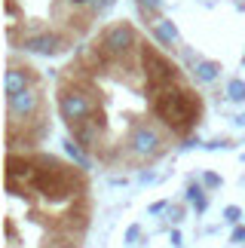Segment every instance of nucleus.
<instances>
[{"mask_svg": "<svg viewBox=\"0 0 245 248\" xmlns=\"http://www.w3.org/2000/svg\"><path fill=\"white\" fill-rule=\"evenodd\" d=\"M150 108L175 135H190L196 123L202 120V98L184 80L153 92L150 95Z\"/></svg>", "mask_w": 245, "mask_h": 248, "instance_id": "nucleus-1", "label": "nucleus"}, {"mask_svg": "<svg viewBox=\"0 0 245 248\" xmlns=\"http://www.w3.org/2000/svg\"><path fill=\"white\" fill-rule=\"evenodd\" d=\"M37 163V175H34V190L52 202H61V199H80L86 193V181H83L80 171L83 169H74L68 163L55 156H46V154H37L34 156Z\"/></svg>", "mask_w": 245, "mask_h": 248, "instance_id": "nucleus-2", "label": "nucleus"}, {"mask_svg": "<svg viewBox=\"0 0 245 248\" xmlns=\"http://www.w3.org/2000/svg\"><path fill=\"white\" fill-rule=\"evenodd\" d=\"M138 52H141V68H144V89H147V95L166 89V86H172V83H181V71H178L156 46H141Z\"/></svg>", "mask_w": 245, "mask_h": 248, "instance_id": "nucleus-3", "label": "nucleus"}, {"mask_svg": "<svg viewBox=\"0 0 245 248\" xmlns=\"http://www.w3.org/2000/svg\"><path fill=\"white\" fill-rule=\"evenodd\" d=\"M126 147H129V154L135 156V159H156V156H163V150H166V135L159 132L153 123H147V120H141L132 126L129 132V138H126Z\"/></svg>", "mask_w": 245, "mask_h": 248, "instance_id": "nucleus-4", "label": "nucleus"}, {"mask_svg": "<svg viewBox=\"0 0 245 248\" xmlns=\"http://www.w3.org/2000/svg\"><path fill=\"white\" fill-rule=\"evenodd\" d=\"M98 49L107 55L110 62H122V59H129L135 49H141L138 46V31L132 28L129 22H117V25H110L105 34H101V40H98Z\"/></svg>", "mask_w": 245, "mask_h": 248, "instance_id": "nucleus-5", "label": "nucleus"}, {"mask_svg": "<svg viewBox=\"0 0 245 248\" xmlns=\"http://www.w3.org/2000/svg\"><path fill=\"white\" fill-rule=\"evenodd\" d=\"M95 110H98L95 98H92L89 92L77 89V86H68V83L59 89V113H61V120L68 123V126H77V123L89 120Z\"/></svg>", "mask_w": 245, "mask_h": 248, "instance_id": "nucleus-6", "label": "nucleus"}, {"mask_svg": "<svg viewBox=\"0 0 245 248\" xmlns=\"http://www.w3.org/2000/svg\"><path fill=\"white\" fill-rule=\"evenodd\" d=\"M43 108V98H40V89L31 86V89L18 92V95H9L6 98V117L9 123H31Z\"/></svg>", "mask_w": 245, "mask_h": 248, "instance_id": "nucleus-7", "label": "nucleus"}, {"mask_svg": "<svg viewBox=\"0 0 245 248\" xmlns=\"http://www.w3.org/2000/svg\"><path fill=\"white\" fill-rule=\"evenodd\" d=\"M18 49L34 52V55H59V52L68 49V40L55 31H40V34H25Z\"/></svg>", "mask_w": 245, "mask_h": 248, "instance_id": "nucleus-8", "label": "nucleus"}, {"mask_svg": "<svg viewBox=\"0 0 245 248\" xmlns=\"http://www.w3.org/2000/svg\"><path fill=\"white\" fill-rule=\"evenodd\" d=\"M37 80L34 68H28V64H9L6 74H3V95L9 98V95H18L25 89H31Z\"/></svg>", "mask_w": 245, "mask_h": 248, "instance_id": "nucleus-9", "label": "nucleus"}, {"mask_svg": "<svg viewBox=\"0 0 245 248\" xmlns=\"http://www.w3.org/2000/svg\"><path fill=\"white\" fill-rule=\"evenodd\" d=\"M221 62H214V59H196L193 62V80L196 83H202V86H209V83H214V80H218L221 77Z\"/></svg>", "mask_w": 245, "mask_h": 248, "instance_id": "nucleus-10", "label": "nucleus"}, {"mask_svg": "<svg viewBox=\"0 0 245 248\" xmlns=\"http://www.w3.org/2000/svg\"><path fill=\"white\" fill-rule=\"evenodd\" d=\"M153 37L163 46H175V43H181V31H178V25L172 22V18H156L153 22Z\"/></svg>", "mask_w": 245, "mask_h": 248, "instance_id": "nucleus-11", "label": "nucleus"}, {"mask_svg": "<svg viewBox=\"0 0 245 248\" xmlns=\"http://www.w3.org/2000/svg\"><path fill=\"white\" fill-rule=\"evenodd\" d=\"M184 199L196 208V215H205L209 212V193H205V184L202 181H190L184 190Z\"/></svg>", "mask_w": 245, "mask_h": 248, "instance_id": "nucleus-12", "label": "nucleus"}, {"mask_svg": "<svg viewBox=\"0 0 245 248\" xmlns=\"http://www.w3.org/2000/svg\"><path fill=\"white\" fill-rule=\"evenodd\" d=\"M61 147H64V154H68L74 163H77V169H89V150L83 147V144H77V141L68 135V138L61 141Z\"/></svg>", "mask_w": 245, "mask_h": 248, "instance_id": "nucleus-13", "label": "nucleus"}, {"mask_svg": "<svg viewBox=\"0 0 245 248\" xmlns=\"http://www.w3.org/2000/svg\"><path fill=\"white\" fill-rule=\"evenodd\" d=\"M80 239H83V236H77V233L55 230V233H52V239H46L43 248H80Z\"/></svg>", "mask_w": 245, "mask_h": 248, "instance_id": "nucleus-14", "label": "nucleus"}, {"mask_svg": "<svg viewBox=\"0 0 245 248\" xmlns=\"http://www.w3.org/2000/svg\"><path fill=\"white\" fill-rule=\"evenodd\" d=\"M138 9H141V16L147 18V22H156V18H163V0H135Z\"/></svg>", "mask_w": 245, "mask_h": 248, "instance_id": "nucleus-15", "label": "nucleus"}, {"mask_svg": "<svg viewBox=\"0 0 245 248\" xmlns=\"http://www.w3.org/2000/svg\"><path fill=\"white\" fill-rule=\"evenodd\" d=\"M227 98H230V101H236V104H242V101H245V80L233 77V80L227 83Z\"/></svg>", "mask_w": 245, "mask_h": 248, "instance_id": "nucleus-16", "label": "nucleus"}, {"mask_svg": "<svg viewBox=\"0 0 245 248\" xmlns=\"http://www.w3.org/2000/svg\"><path fill=\"white\" fill-rule=\"evenodd\" d=\"M138 239H141V224H129L126 227V236H122V245H138Z\"/></svg>", "mask_w": 245, "mask_h": 248, "instance_id": "nucleus-17", "label": "nucleus"}, {"mask_svg": "<svg viewBox=\"0 0 245 248\" xmlns=\"http://www.w3.org/2000/svg\"><path fill=\"white\" fill-rule=\"evenodd\" d=\"M242 208L239 205H227V208H224V221H227V224H233V227H236V224H242Z\"/></svg>", "mask_w": 245, "mask_h": 248, "instance_id": "nucleus-18", "label": "nucleus"}, {"mask_svg": "<svg viewBox=\"0 0 245 248\" xmlns=\"http://www.w3.org/2000/svg\"><path fill=\"white\" fill-rule=\"evenodd\" d=\"M202 184H205V190H218L224 184V178L218 171H202Z\"/></svg>", "mask_w": 245, "mask_h": 248, "instance_id": "nucleus-19", "label": "nucleus"}, {"mask_svg": "<svg viewBox=\"0 0 245 248\" xmlns=\"http://www.w3.org/2000/svg\"><path fill=\"white\" fill-rule=\"evenodd\" d=\"M168 224H172V227H178V224H181L184 221V205H168Z\"/></svg>", "mask_w": 245, "mask_h": 248, "instance_id": "nucleus-20", "label": "nucleus"}, {"mask_svg": "<svg viewBox=\"0 0 245 248\" xmlns=\"http://www.w3.org/2000/svg\"><path fill=\"white\" fill-rule=\"evenodd\" d=\"M230 242H233V245H242V242H245V224H236V227H233Z\"/></svg>", "mask_w": 245, "mask_h": 248, "instance_id": "nucleus-21", "label": "nucleus"}, {"mask_svg": "<svg viewBox=\"0 0 245 248\" xmlns=\"http://www.w3.org/2000/svg\"><path fill=\"white\" fill-rule=\"evenodd\" d=\"M168 205H172L168 199H159V202H153V205L147 208V215H163V212H168Z\"/></svg>", "mask_w": 245, "mask_h": 248, "instance_id": "nucleus-22", "label": "nucleus"}, {"mask_svg": "<svg viewBox=\"0 0 245 248\" xmlns=\"http://www.w3.org/2000/svg\"><path fill=\"white\" fill-rule=\"evenodd\" d=\"M205 150H224V147H230V141L227 138H214V141H209V144H202Z\"/></svg>", "mask_w": 245, "mask_h": 248, "instance_id": "nucleus-23", "label": "nucleus"}, {"mask_svg": "<svg viewBox=\"0 0 245 248\" xmlns=\"http://www.w3.org/2000/svg\"><path fill=\"white\" fill-rule=\"evenodd\" d=\"M168 242H172L175 248L184 245V236H181V230H178V227H172V233H168Z\"/></svg>", "mask_w": 245, "mask_h": 248, "instance_id": "nucleus-24", "label": "nucleus"}, {"mask_svg": "<svg viewBox=\"0 0 245 248\" xmlns=\"http://www.w3.org/2000/svg\"><path fill=\"white\" fill-rule=\"evenodd\" d=\"M114 6V0H95V13L101 16V13H107V9Z\"/></svg>", "mask_w": 245, "mask_h": 248, "instance_id": "nucleus-25", "label": "nucleus"}, {"mask_svg": "<svg viewBox=\"0 0 245 248\" xmlns=\"http://www.w3.org/2000/svg\"><path fill=\"white\" fill-rule=\"evenodd\" d=\"M233 123H236L239 129H245V113H239V117H233Z\"/></svg>", "mask_w": 245, "mask_h": 248, "instance_id": "nucleus-26", "label": "nucleus"}, {"mask_svg": "<svg viewBox=\"0 0 245 248\" xmlns=\"http://www.w3.org/2000/svg\"><path fill=\"white\" fill-rule=\"evenodd\" d=\"M74 3H89V0H74Z\"/></svg>", "mask_w": 245, "mask_h": 248, "instance_id": "nucleus-27", "label": "nucleus"}, {"mask_svg": "<svg viewBox=\"0 0 245 248\" xmlns=\"http://www.w3.org/2000/svg\"><path fill=\"white\" fill-rule=\"evenodd\" d=\"M242 68H245V52H242Z\"/></svg>", "mask_w": 245, "mask_h": 248, "instance_id": "nucleus-28", "label": "nucleus"}]
</instances>
